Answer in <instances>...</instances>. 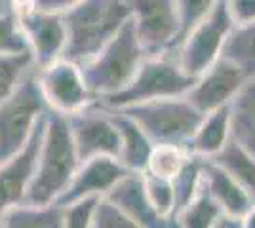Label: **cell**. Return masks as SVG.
I'll list each match as a JSON object with an SVG mask.
<instances>
[{
	"instance_id": "1f68e13d",
	"label": "cell",
	"mask_w": 255,
	"mask_h": 228,
	"mask_svg": "<svg viewBox=\"0 0 255 228\" xmlns=\"http://www.w3.org/2000/svg\"><path fill=\"white\" fill-rule=\"evenodd\" d=\"M227 8L236 27L255 25V0H227Z\"/></svg>"
},
{
	"instance_id": "277c9868",
	"label": "cell",
	"mask_w": 255,
	"mask_h": 228,
	"mask_svg": "<svg viewBox=\"0 0 255 228\" xmlns=\"http://www.w3.org/2000/svg\"><path fill=\"white\" fill-rule=\"evenodd\" d=\"M194 84L196 78L189 76L181 69L173 54L147 57L126 89L97 103L109 110H124L128 107L158 99L187 97Z\"/></svg>"
},
{
	"instance_id": "4dcf8cb0",
	"label": "cell",
	"mask_w": 255,
	"mask_h": 228,
	"mask_svg": "<svg viewBox=\"0 0 255 228\" xmlns=\"http://www.w3.org/2000/svg\"><path fill=\"white\" fill-rule=\"evenodd\" d=\"M94 228H141L107 198H101L94 217Z\"/></svg>"
},
{
	"instance_id": "52a82bcc",
	"label": "cell",
	"mask_w": 255,
	"mask_h": 228,
	"mask_svg": "<svg viewBox=\"0 0 255 228\" xmlns=\"http://www.w3.org/2000/svg\"><path fill=\"white\" fill-rule=\"evenodd\" d=\"M234 29L236 23L227 8V0H219L212 13L198 23L171 54L187 75L198 78L223 57L225 46Z\"/></svg>"
},
{
	"instance_id": "7402d4cb",
	"label": "cell",
	"mask_w": 255,
	"mask_h": 228,
	"mask_svg": "<svg viewBox=\"0 0 255 228\" xmlns=\"http://www.w3.org/2000/svg\"><path fill=\"white\" fill-rule=\"evenodd\" d=\"M191 156L192 154L185 147H177V145H154L145 173H150L154 175V177H160V179L173 181L181 173V169L187 165V162L191 160Z\"/></svg>"
},
{
	"instance_id": "603a6c76",
	"label": "cell",
	"mask_w": 255,
	"mask_h": 228,
	"mask_svg": "<svg viewBox=\"0 0 255 228\" xmlns=\"http://www.w3.org/2000/svg\"><path fill=\"white\" fill-rule=\"evenodd\" d=\"M223 57L240 67L248 78L255 76V25L234 29L225 46Z\"/></svg>"
},
{
	"instance_id": "44dd1931",
	"label": "cell",
	"mask_w": 255,
	"mask_h": 228,
	"mask_svg": "<svg viewBox=\"0 0 255 228\" xmlns=\"http://www.w3.org/2000/svg\"><path fill=\"white\" fill-rule=\"evenodd\" d=\"M212 162H215L219 167H223L225 171L250 194V198L255 204V158L250 152L231 139V143L223 151L217 156H213Z\"/></svg>"
},
{
	"instance_id": "4316f807",
	"label": "cell",
	"mask_w": 255,
	"mask_h": 228,
	"mask_svg": "<svg viewBox=\"0 0 255 228\" xmlns=\"http://www.w3.org/2000/svg\"><path fill=\"white\" fill-rule=\"evenodd\" d=\"M145 192L149 198L150 206L158 211L162 217L175 219V192L173 183L168 179H160L150 173H143Z\"/></svg>"
},
{
	"instance_id": "8d00e7d4",
	"label": "cell",
	"mask_w": 255,
	"mask_h": 228,
	"mask_svg": "<svg viewBox=\"0 0 255 228\" xmlns=\"http://www.w3.org/2000/svg\"><path fill=\"white\" fill-rule=\"evenodd\" d=\"M0 228H2V221H0Z\"/></svg>"
},
{
	"instance_id": "d6986e66",
	"label": "cell",
	"mask_w": 255,
	"mask_h": 228,
	"mask_svg": "<svg viewBox=\"0 0 255 228\" xmlns=\"http://www.w3.org/2000/svg\"><path fill=\"white\" fill-rule=\"evenodd\" d=\"M233 141L255 158V76L246 80L244 87L231 103Z\"/></svg>"
},
{
	"instance_id": "f546056e",
	"label": "cell",
	"mask_w": 255,
	"mask_h": 228,
	"mask_svg": "<svg viewBox=\"0 0 255 228\" xmlns=\"http://www.w3.org/2000/svg\"><path fill=\"white\" fill-rule=\"evenodd\" d=\"M101 198H88L63 207V228H94V217Z\"/></svg>"
},
{
	"instance_id": "8992f818",
	"label": "cell",
	"mask_w": 255,
	"mask_h": 228,
	"mask_svg": "<svg viewBox=\"0 0 255 228\" xmlns=\"http://www.w3.org/2000/svg\"><path fill=\"white\" fill-rule=\"evenodd\" d=\"M115 112L129 116L154 145H177L185 149L204 118L187 97L158 99Z\"/></svg>"
},
{
	"instance_id": "f1b7e54d",
	"label": "cell",
	"mask_w": 255,
	"mask_h": 228,
	"mask_svg": "<svg viewBox=\"0 0 255 228\" xmlns=\"http://www.w3.org/2000/svg\"><path fill=\"white\" fill-rule=\"evenodd\" d=\"M217 2L219 0H175L181 21V40L191 33L198 23L204 21L212 13V10L217 6Z\"/></svg>"
},
{
	"instance_id": "5bb4252c",
	"label": "cell",
	"mask_w": 255,
	"mask_h": 228,
	"mask_svg": "<svg viewBox=\"0 0 255 228\" xmlns=\"http://www.w3.org/2000/svg\"><path fill=\"white\" fill-rule=\"evenodd\" d=\"M128 173L129 171L120 163L118 158L97 156L86 160L78 165L73 181L55 204L67 207L88 198H105Z\"/></svg>"
},
{
	"instance_id": "cb8c5ba5",
	"label": "cell",
	"mask_w": 255,
	"mask_h": 228,
	"mask_svg": "<svg viewBox=\"0 0 255 228\" xmlns=\"http://www.w3.org/2000/svg\"><path fill=\"white\" fill-rule=\"evenodd\" d=\"M221 215H223V211H221L219 204L202 186L200 194L181 211L175 217V221H177L179 228H212Z\"/></svg>"
},
{
	"instance_id": "d4e9b609",
	"label": "cell",
	"mask_w": 255,
	"mask_h": 228,
	"mask_svg": "<svg viewBox=\"0 0 255 228\" xmlns=\"http://www.w3.org/2000/svg\"><path fill=\"white\" fill-rule=\"evenodd\" d=\"M204 177V158L191 156L187 165L181 169V173L171 181L173 192H175V217L185 207L191 204L202 190Z\"/></svg>"
},
{
	"instance_id": "484cf974",
	"label": "cell",
	"mask_w": 255,
	"mask_h": 228,
	"mask_svg": "<svg viewBox=\"0 0 255 228\" xmlns=\"http://www.w3.org/2000/svg\"><path fill=\"white\" fill-rule=\"evenodd\" d=\"M36 67L31 52L0 55V103H4L19 87L23 78Z\"/></svg>"
},
{
	"instance_id": "ba28073f",
	"label": "cell",
	"mask_w": 255,
	"mask_h": 228,
	"mask_svg": "<svg viewBox=\"0 0 255 228\" xmlns=\"http://www.w3.org/2000/svg\"><path fill=\"white\" fill-rule=\"evenodd\" d=\"M139 42L147 57L171 54L181 40L175 0H128Z\"/></svg>"
},
{
	"instance_id": "d6a6232c",
	"label": "cell",
	"mask_w": 255,
	"mask_h": 228,
	"mask_svg": "<svg viewBox=\"0 0 255 228\" xmlns=\"http://www.w3.org/2000/svg\"><path fill=\"white\" fill-rule=\"evenodd\" d=\"M31 2L36 10L63 15L65 11H69L71 8H75L76 4H80L82 0H31Z\"/></svg>"
},
{
	"instance_id": "3957f363",
	"label": "cell",
	"mask_w": 255,
	"mask_h": 228,
	"mask_svg": "<svg viewBox=\"0 0 255 228\" xmlns=\"http://www.w3.org/2000/svg\"><path fill=\"white\" fill-rule=\"evenodd\" d=\"M145 59L147 52L139 42L133 19H129L117 36L80 69L90 93L96 101H101L126 89Z\"/></svg>"
},
{
	"instance_id": "ffe728a7",
	"label": "cell",
	"mask_w": 255,
	"mask_h": 228,
	"mask_svg": "<svg viewBox=\"0 0 255 228\" xmlns=\"http://www.w3.org/2000/svg\"><path fill=\"white\" fill-rule=\"evenodd\" d=\"M0 221L2 228H63V207L21 204L8 209Z\"/></svg>"
},
{
	"instance_id": "9a60e30c",
	"label": "cell",
	"mask_w": 255,
	"mask_h": 228,
	"mask_svg": "<svg viewBox=\"0 0 255 228\" xmlns=\"http://www.w3.org/2000/svg\"><path fill=\"white\" fill-rule=\"evenodd\" d=\"M105 198L141 228H179L175 219L162 217L150 206L145 192L143 173H128Z\"/></svg>"
},
{
	"instance_id": "836d02e7",
	"label": "cell",
	"mask_w": 255,
	"mask_h": 228,
	"mask_svg": "<svg viewBox=\"0 0 255 228\" xmlns=\"http://www.w3.org/2000/svg\"><path fill=\"white\" fill-rule=\"evenodd\" d=\"M212 228H242V219L233 217V215H225L223 213Z\"/></svg>"
},
{
	"instance_id": "8fae6325",
	"label": "cell",
	"mask_w": 255,
	"mask_h": 228,
	"mask_svg": "<svg viewBox=\"0 0 255 228\" xmlns=\"http://www.w3.org/2000/svg\"><path fill=\"white\" fill-rule=\"evenodd\" d=\"M38 82L50 110L71 116L96 103L84 82L82 69L67 59L38 69Z\"/></svg>"
},
{
	"instance_id": "6da1fadb",
	"label": "cell",
	"mask_w": 255,
	"mask_h": 228,
	"mask_svg": "<svg viewBox=\"0 0 255 228\" xmlns=\"http://www.w3.org/2000/svg\"><path fill=\"white\" fill-rule=\"evenodd\" d=\"M131 19L128 0H82L63 13L67 46L61 59L82 67Z\"/></svg>"
},
{
	"instance_id": "4fadbf2b",
	"label": "cell",
	"mask_w": 255,
	"mask_h": 228,
	"mask_svg": "<svg viewBox=\"0 0 255 228\" xmlns=\"http://www.w3.org/2000/svg\"><path fill=\"white\" fill-rule=\"evenodd\" d=\"M246 80L248 76L240 67H236L227 57H221L202 76L196 78V84L189 91L187 99L206 116L213 110L231 107L234 97L244 87Z\"/></svg>"
},
{
	"instance_id": "7c38bea8",
	"label": "cell",
	"mask_w": 255,
	"mask_h": 228,
	"mask_svg": "<svg viewBox=\"0 0 255 228\" xmlns=\"http://www.w3.org/2000/svg\"><path fill=\"white\" fill-rule=\"evenodd\" d=\"M46 116L38 122L25 149L17 152L15 156H11L10 160L0 163V217L8 209L21 206L27 200V194L31 190L34 175H36V167H38Z\"/></svg>"
},
{
	"instance_id": "83f0119b",
	"label": "cell",
	"mask_w": 255,
	"mask_h": 228,
	"mask_svg": "<svg viewBox=\"0 0 255 228\" xmlns=\"http://www.w3.org/2000/svg\"><path fill=\"white\" fill-rule=\"evenodd\" d=\"M27 52H31V48L17 23L15 11L11 8L0 11V55L27 54Z\"/></svg>"
},
{
	"instance_id": "e0dca14e",
	"label": "cell",
	"mask_w": 255,
	"mask_h": 228,
	"mask_svg": "<svg viewBox=\"0 0 255 228\" xmlns=\"http://www.w3.org/2000/svg\"><path fill=\"white\" fill-rule=\"evenodd\" d=\"M233 139V124H231V107H223L206 114L194 133L187 151L196 158L212 160L217 156Z\"/></svg>"
},
{
	"instance_id": "30bf717a",
	"label": "cell",
	"mask_w": 255,
	"mask_h": 228,
	"mask_svg": "<svg viewBox=\"0 0 255 228\" xmlns=\"http://www.w3.org/2000/svg\"><path fill=\"white\" fill-rule=\"evenodd\" d=\"M67 120L80 163L97 156H120V131L115 124V116L97 101L88 109L67 116Z\"/></svg>"
},
{
	"instance_id": "9c48e42d",
	"label": "cell",
	"mask_w": 255,
	"mask_h": 228,
	"mask_svg": "<svg viewBox=\"0 0 255 228\" xmlns=\"http://www.w3.org/2000/svg\"><path fill=\"white\" fill-rule=\"evenodd\" d=\"M11 10L17 15V23L27 38L38 69L52 65L63 57L67 46L63 15L36 10L31 0H15L11 4Z\"/></svg>"
},
{
	"instance_id": "ac0fdd59",
	"label": "cell",
	"mask_w": 255,
	"mask_h": 228,
	"mask_svg": "<svg viewBox=\"0 0 255 228\" xmlns=\"http://www.w3.org/2000/svg\"><path fill=\"white\" fill-rule=\"evenodd\" d=\"M111 112L115 116V124H117L118 131H120V156H118V160L129 173H145L147 165H149L150 152L154 149V143L150 141L147 133L124 112H115V110H111Z\"/></svg>"
},
{
	"instance_id": "2e32d148",
	"label": "cell",
	"mask_w": 255,
	"mask_h": 228,
	"mask_svg": "<svg viewBox=\"0 0 255 228\" xmlns=\"http://www.w3.org/2000/svg\"><path fill=\"white\" fill-rule=\"evenodd\" d=\"M202 186L219 204L225 215L242 219L254 206V200L250 198V194L225 171L223 167H219L212 160H204Z\"/></svg>"
},
{
	"instance_id": "d590c367",
	"label": "cell",
	"mask_w": 255,
	"mask_h": 228,
	"mask_svg": "<svg viewBox=\"0 0 255 228\" xmlns=\"http://www.w3.org/2000/svg\"><path fill=\"white\" fill-rule=\"evenodd\" d=\"M13 2H15V0H0V11L10 10L11 4H13Z\"/></svg>"
},
{
	"instance_id": "e575fe53",
	"label": "cell",
	"mask_w": 255,
	"mask_h": 228,
	"mask_svg": "<svg viewBox=\"0 0 255 228\" xmlns=\"http://www.w3.org/2000/svg\"><path fill=\"white\" fill-rule=\"evenodd\" d=\"M242 228H255V204L242 217Z\"/></svg>"
},
{
	"instance_id": "5b68a950",
	"label": "cell",
	"mask_w": 255,
	"mask_h": 228,
	"mask_svg": "<svg viewBox=\"0 0 255 228\" xmlns=\"http://www.w3.org/2000/svg\"><path fill=\"white\" fill-rule=\"evenodd\" d=\"M48 112L50 107L38 82V67H34L19 87L0 103V163L25 149Z\"/></svg>"
},
{
	"instance_id": "7a4b0ae2",
	"label": "cell",
	"mask_w": 255,
	"mask_h": 228,
	"mask_svg": "<svg viewBox=\"0 0 255 228\" xmlns=\"http://www.w3.org/2000/svg\"><path fill=\"white\" fill-rule=\"evenodd\" d=\"M80 158L76 152L67 116L50 110L46 116L38 167L25 204L50 206L59 200L73 181Z\"/></svg>"
}]
</instances>
